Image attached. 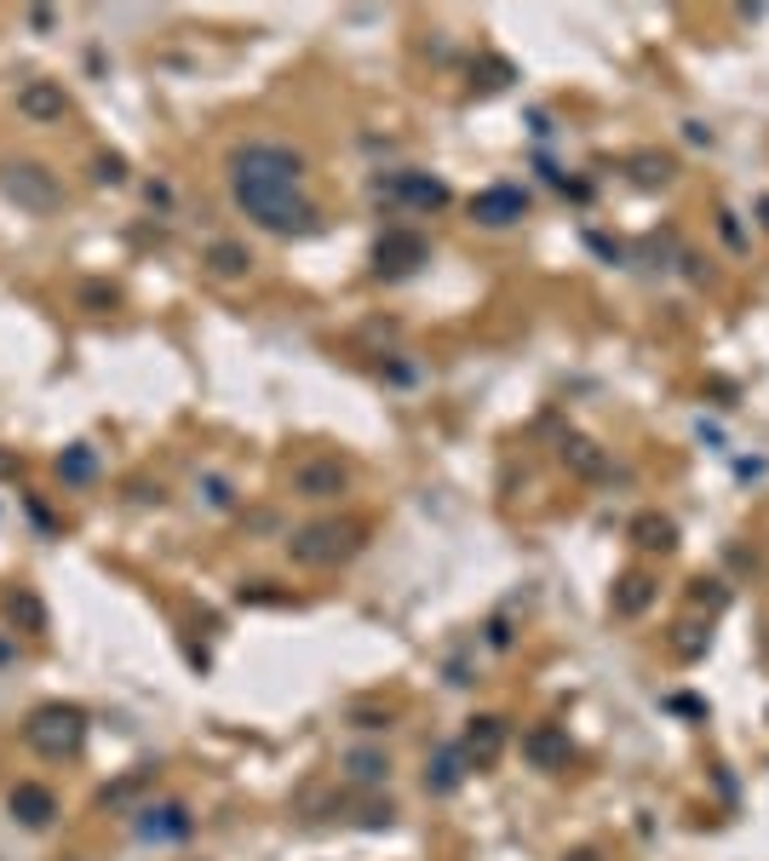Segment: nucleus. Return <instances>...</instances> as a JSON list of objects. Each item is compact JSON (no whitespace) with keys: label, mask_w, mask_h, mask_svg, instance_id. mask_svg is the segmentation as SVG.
I'll use <instances>...</instances> for the list:
<instances>
[{"label":"nucleus","mask_w":769,"mask_h":861,"mask_svg":"<svg viewBox=\"0 0 769 861\" xmlns=\"http://www.w3.org/2000/svg\"><path fill=\"white\" fill-rule=\"evenodd\" d=\"M87 741V712L81 707H63V701H47L23 718V747L29 752H41V758H75Z\"/></svg>","instance_id":"4"},{"label":"nucleus","mask_w":769,"mask_h":861,"mask_svg":"<svg viewBox=\"0 0 769 861\" xmlns=\"http://www.w3.org/2000/svg\"><path fill=\"white\" fill-rule=\"evenodd\" d=\"M351 723H356V730H385V723H391V712H374V707H356V712H351Z\"/></svg>","instance_id":"29"},{"label":"nucleus","mask_w":769,"mask_h":861,"mask_svg":"<svg viewBox=\"0 0 769 861\" xmlns=\"http://www.w3.org/2000/svg\"><path fill=\"white\" fill-rule=\"evenodd\" d=\"M202 264H208V276H219V282H242L253 271V253L242 242H208Z\"/></svg>","instance_id":"16"},{"label":"nucleus","mask_w":769,"mask_h":861,"mask_svg":"<svg viewBox=\"0 0 769 861\" xmlns=\"http://www.w3.org/2000/svg\"><path fill=\"white\" fill-rule=\"evenodd\" d=\"M672 179H678V161H672V155H655V150L631 155V184L660 190V184H672Z\"/></svg>","instance_id":"20"},{"label":"nucleus","mask_w":769,"mask_h":861,"mask_svg":"<svg viewBox=\"0 0 769 861\" xmlns=\"http://www.w3.org/2000/svg\"><path fill=\"white\" fill-rule=\"evenodd\" d=\"M58 477H63V483H92V477H98V454H92L87 443L63 448V454H58Z\"/></svg>","instance_id":"22"},{"label":"nucleus","mask_w":769,"mask_h":861,"mask_svg":"<svg viewBox=\"0 0 769 861\" xmlns=\"http://www.w3.org/2000/svg\"><path fill=\"white\" fill-rule=\"evenodd\" d=\"M7 609H12V620H23V626H29V632H47V609H41L36 591H12Z\"/></svg>","instance_id":"24"},{"label":"nucleus","mask_w":769,"mask_h":861,"mask_svg":"<svg viewBox=\"0 0 769 861\" xmlns=\"http://www.w3.org/2000/svg\"><path fill=\"white\" fill-rule=\"evenodd\" d=\"M631 546L638 551H672L678 546V523L672 517H660V511H644V517H631Z\"/></svg>","instance_id":"18"},{"label":"nucleus","mask_w":769,"mask_h":861,"mask_svg":"<svg viewBox=\"0 0 769 861\" xmlns=\"http://www.w3.org/2000/svg\"><path fill=\"white\" fill-rule=\"evenodd\" d=\"M18 115L23 121H63L70 115V92H63V81H23L18 87Z\"/></svg>","instance_id":"12"},{"label":"nucleus","mask_w":769,"mask_h":861,"mask_svg":"<svg viewBox=\"0 0 769 861\" xmlns=\"http://www.w3.org/2000/svg\"><path fill=\"white\" fill-rule=\"evenodd\" d=\"M0 195H7L18 213H36V219L63 207V184L41 161H7V168H0Z\"/></svg>","instance_id":"5"},{"label":"nucleus","mask_w":769,"mask_h":861,"mask_svg":"<svg viewBox=\"0 0 769 861\" xmlns=\"http://www.w3.org/2000/svg\"><path fill=\"white\" fill-rule=\"evenodd\" d=\"M465 781V752L459 747H437L425 764V792H437V799H448V792Z\"/></svg>","instance_id":"17"},{"label":"nucleus","mask_w":769,"mask_h":861,"mask_svg":"<svg viewBox=\"0 0 769 861\" xmlns=\"http://www.w3.org/2000/svg\"><path fill=\"white\" fill-rule=\"evenodd\" d=\"M81 305H87V311H110V305H115V287H110V282H87V287H81Z\"/></svg>","instance_id":"27"},{"label":"nucleus","mask_w":769,"mask_h":861,"mask_svg":"<svg viewBox=\"0 0 769 861\" xmlns=\"http://www.w3.org/2000/svg\"><path fill=\"white\" fill-rule=\"evenodd\" d=\"M367 546V523L356 517H316L305 528H293L287 535V557L299 563V569H345V563Z\"/></svg>","instance_id":"2"},{"label":"nucleus","mask_w":769,"mask_h":861,"mask_svg":"<svg viewBox=\"0 0 769 861\" xmlns=\"http://www.w3.org/2000/svg\"><path fill=\"white\" fill-rule=\"evenodd\" d=\"M523 213H528V190H523V184H488V190L472 195V219L488 224V230H506V224H517Z\"/></svg>","instance_id":"9"},{"label":"nucleus","mask_w":769,"mask_h":861,"mask_svg":"<svg viewBox=\"0 0 769 861\" xmlns=\"http://www.w3.org/2000/svg\"><path fill=\"white\" fill-rule=\"evenodd\" d=\"M689 598H695L700 609H724V604H729V591H724V580H695Z\"/></svg>","instance_id":"26"},{"label":"nucleus","mask_w":769,"mask_h":861,"mask_svg":"<svg viewBox=\"0 0 769 861\" xmlns=\"http://www.w3.org/2000/svg\"><path fill=\"white\" fill-rule=\"evenodd\" d=\"M190 810L184 804H150V810H139V839H150V844H179V839H190Z\"/></svg>","instance_id":"13"},{"label":"nucleus","mask_w":769,"mask_h":861,"mask_svg":"<svg viewBox=\"0 0 769 861\" xmlns=\"http://www.w3.org/2000/svg\"><path fill=\"white\" fill-rule=\"evenodd\" d=\"M557 454H563V466L575 472L580 483H609V477H615V459L597 448L591 437H580V430H568V437L557 443Z\"/></svg>","instance_id":"10"},{"label":"nucleus","mask_w":769,"mask_h":861,"mask_svg":"<svg viewBox=\"0 0 769 861\" xmlns=\"http://www.w3.org/2000/svg\"><path fill=\"white\" fill-rule=\"evenodd\" d=\"M374 195H391V202H408L419 213H437L448 207V184L443 179H431V173H391L374 184Z\"/></svg>","instance_id":"8"},{"label":"nucleus","mask_w":769,"mask_h":861,"mask_svg":"<svg viewBox=\"0 0 769 861\" xmlns=\"http://www.w3.org/2000/svg\"><path fill=\"white\" fill-rule=\"evenodd\" d=\"M707 644H712V626H678V632H672V655L678 660H700V655H707Z\"/></svg>","instance_id":"23"},{"label":"nucleus","mask_w":769,"mask_h":861,"mask_svg":"<svg viewBox=\"0 0 769 861\" xmlns=\"http://www.w3.org/2000/svg\"><path fill=\"white\" fill-rule=\"evenodd\" d=\"M345 781H356V787L391 781V758H385V752H351V758H345Z\"/></svg>","instance_id":"21"},{"label":"nucleus","mask_w":769,"mask_h":861,"mask_svg":"<svg viewBox=\"0 0 769 861\" xmlns=\"http://www.w3.org/2000/svg\"><path fill=\"white\" fill-rule=\"evenodd\" d=\"M425 259H431V247H425L419 230H385L380 247H374V271H380L385 282H403V276L419 271Z\"/></svg>","instance_id":"7"},{"label":"nucleus","mask_w":769,"mask_h":861,"mask_svg":"<svg viewBox=\"0 0 769 861\" xmlns=\"http://www.w3.org/2000/svg\"><path fill=\"white\" fill-rule=\"evenodd\" d=\"M92 179L98 184H127V155H98L92 161Z\"/></svg>","instance_id":"25"},{"label":"nucleus","mask_w":769,"mask_h":861,"mask_svg":"<svg viewBox=\"0 0 769 861\" xmlns=\"http://www.w3.org/2000/svg\"><path fill=\"white\" fill-rule=\"evenodd\" d=\"M563 861H597V850H575V855H563Z\"/></svg>","instance_id":"30"},{"label":"nucleus","mask_w":769,"mask_h":861,"mask_svg":"<svg viewBox=\"0 0 769 861\" xmlns=\"http://www.w3.org/2000/svg\"><path fill=\"white\" fill-rule=\"evenodd\" d=\"M655 591H660V586H655L644 569L620 575V586H615V615H620V620H638V615L655 604Z\"/></svg>","instance_id":"19"},{"label":"nucleus","mask_w":769,"mask_h":861,"mask_svg":"<svg viewBox=\"0 0 769 861\" xmlns=\"http://www.w3.org/2000/svg\"><path fill=\"white\" fill-rule=\"evenodd\" d=\"M523 758L534 770H563L568 764V736L557 730V723H540V730L523 736Z\"/></svg>","instance_id":"15"},{"label":"nucleus","mask_w":769,"mask_h":861,"mask_svg":"<svg viewBox=\"0 0 769 861\" xmlns=\"http://www.w3.org/2000/svg\"><path fill=\"white\" fill-rule=\"evenodd\" d=\"M202 488H208V506H219V511L236 506V494H230V483H224V477H202Z\"/></svg>","instance_id":"28"},{"label":"nucleus","mask_w":769,"mask_h":861,"mask_svg":"<svg viewBox=\"0 0 769 861\" xmlns=\"http://www.w3.org/2000/svg\"><path fill=\"white\" fill-rule=\"evenodd\" d=\"M459 752H465V764H494L499 752H506V718H494V712H483V718H472L465 723V736H459Z\"/></svg>","instance_id":"11"},{"label":"nucleus","mask_w":769,"mask_h":861,"mask_svg":"<svg viewBox=\"0 0 769 861\" xmlns=\"http://www.w3.org/2000/svg\"><path fill=\"white\" fill-rule=\"evenodd\" d=\"M287 488H293V500H340V494L351 488V466L345 459H333V454H305L299 466L287 472Z\"/></svg>","instance_id":"6"},{"label":"nucleus","mask_w":769,"mask_h":861,"mask_svg":"<svg viewBox=\"0 0 769 861\" xmlns=\"http://www.w3.org/2000/svg\"><path fill=\"white\" fill-rule=\"evenodd\" d=\"M230 184H264V190H305V155L293 144H242L230 155Z\"/></svg>","instance_id":"3"},{"label":"nucleus","mask_w":769,"mask_h":861,"mask_svg":"<svg viewBox=\"0 0 769 861\" xmlns=\"http://www.w3.org/2000/svg\"><path fill=\"white\" fill-rule=\"evenodd\" d=\"M230 195H236V207H242L259 230H271V236H316V230H322V207L311 202L305 190L230 184Z\"/></svg>","instance_id":"1"},{"label":"nucleus","mask_w":769,"mask_h":861,"mask_svg":"<svg viewBox=\"0 0 769 861\" xmlns=\"http://www.w3.org/2000/svg\"><path fill=\"white\" fill-rule=\"evenodd\" d=\"M7 810L23 821V827H52V816H58V799H52V787H41V781H18L12 787V799H7Z\"/></svg>","instance_id":"14"}]
</instances>
